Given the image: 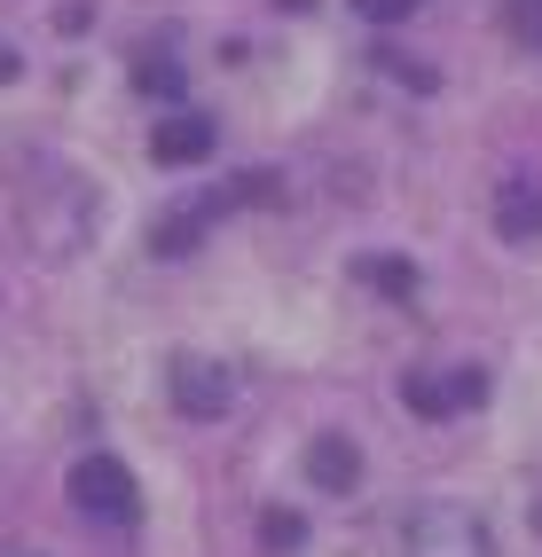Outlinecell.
<instances>
[{
    "instance_id": "6da1fadb",
    "label": "cell",
    "mask_w": 542,
    "mask_h": 557,
    "mask_svg": "<svg viewBox=\"0 0 542 557\" xmlns=\"http://www.w3.org/2000/svg\"><path fill=\"white\" fill-rule=\"evenodd\" d=\"M393 557H495V542L472 503H417L393 534Z\"/></svg>"
},
{
    "instance_id": "7a4b0ae2",
    "label": "cell",
    "mask_w": 542,
    "mask_h": 557,
    "mask_svg": "<svg viewBox=\"0 0 542 557\" xmlns=\"http://www.w3.org/2000/svg\"><path fill=\"white\" fill-rule=\"evenodd\" d=\"M63 487H71V510H79V518H102V527H126V518L141 510V487H134V471H126L119 456H79Z\"/></svg>"
},
{
    "instance_id": "3957f363",
    "label": "cell",
    "mask_w": 542,
    "mask_h": 557,
    "mask_svg": "<svg viewBox=\"0 0 542 557\" xmlns=\"http://www.w3.org/2000/svg\"><path fill=\"white\" fill-rule=\"evenodd\" d=\"M165 385H173V408H181L189 424H221V417H229V400H236L229 369L212 361V354H181Z\"/></svg>"
},
{
    "instance_id": "277c9868",
    "label": "cell",
    "mask_w": 542,
    "mask_h": 557,
    "mask_svg": "<svg viewBox=\"0 0 542 557\" xmlns=\"http://www.w3.org/2000/svg\"><path fill=\"white\" fill-rule=\"evenodd\" d=\"M495 236L503 244H542V165H512L495 181Z\"/></svg>"
},
{
    "instance_id": "5b68a950",
    "label": "cell",
    "mask_w": 542,
    "mask_h": 557,
    "mask_svg": "<svg viewBox=\"0 0 542 557\" xmlns=\"http://www.w3.org/2000/svg\"><path fill=\"white\" fill-rule=\"evenodd\" d=\"M402 400L417 408V417L441 424V417H456V408H480L488 400V377H480V369H456V377H441V369H409Z\"/></svg>"
},
{
    "instance_id": "8992f818",
    "label": "cell",
    "mask_w": 542,
    "mask_h": 557,
    "mask_svg": "<svg viewBox=\"0 0 542 557\" xmlns=\"http://www.w3.org/2000/svg\"><path fill=\"white\" fill-rule=\"evenodd\" d=\"M212 141H221V134H212V119L181 110V119H165V126L150 134V158H158V165H205V158H212Z\"/></svg>"
},
{
    "instance_id": "52a82bcc",
    "label": "cell",
    "mask_w": 542,
    "mask_h": 557,
    "mask_svg": "<svg viewBox=\"0 0 542 557\" xmlns=\"http://www.w3.org/2000/svg\"><path fill=\"white\" fill-rule=\"evenodd\" d=\"M307 479H315L322 495H354V479H361V456H354V440H338V432L307 440Z\"/></svg>"
},
{
    "instance_id": "ba28073f",
    "label": "cell",
    "mask_w": 542,
    "mask_h": 557,
    "mask_svg": "<svg viewBox=\"0 0 542 557\" xmlns=\"http://www.w3.org/2000/svg\"><path fill=\"white\" fill-rule=\"evenodd\" d=\"M134 87H141V95H158V102H181V55H173L165 32H158V48L134 63Z\"/></svg>"
},
{
    "instance_id": "9c48e42d",
    "label": "cell",
    "mask_w": 542,
    "mask_h": 557,
    "mask_svg": "<svg viewBox=\"0 0 542 557\" xmlns=\"http://www.w3.org/2000/svg\"><path fill=\"white\" fill-rule=\"evenodd\" d=\"M354 275H361V283H378V290H385V299H417V268H409V259H385V251H361V259H354Z\"/></svg>"
},
{
    "instance_id": "30bf717a",
    "label": "cell",
    "mask_w": 542,
    "mask_h": 557,
    "mask_svg": "<svg viewBox=\"0 0 542 557\" xmlns=\"http://www.w3.org/2000/svg\"><path fill=\"white\" fill-rule=\"evenodd\" d=\"M260 542H268L275 557H292V549L307 542V518H299V510H260Z\"/></svg>"
},
{
    "instance_id": "8fae6325",
    "label": "cell",
    "mask_w": 542,
    "mask_h": 557,
    "mask_svg": "<svg viewBox=\"0 0 542 557\" xmlns=\"http://www.w3.org/2000/svg\"><path fill=\"white\" fill-rule=\"evenodd\" d=\"M354 9L370 16V24H409V16L424 9V0H354Z\"/></svg>"
},
{
    "instance_id": "7c38bea8",
    "label": "cell",
    "mask_w": 542,
    "mask_h": 557,
    "mask_svg": "<svg viewBox=\"0 0 542 557\" xmlns=\"http://www.w3.org/2000/svg\"><path fill=\"white\" fill-rule=\"evenodd\" d=\"M0 79H16V48H0Z\"/></svg>"
},
{
    "instance_id": "4fadbf2b",
    "label": "cell",
    "mask_w": 542,
    "mask_h": 557,
    "mask_svg": "<svg viewBox=\"0 0 542 557\" xmlns=\"http://www.w3.org/2000/svg\"><path fill=\"white\" fill-rule=\"evenodd\" d=\"M275 9H315V0H275Z\"/></svg>"
},
{
    "instance_id": "5bb4252c",
    "label": "cell",
    "mask_w": 542,
    "mask_h": 557,
    "mask_svg": "<svg viewBox=\"0 0 542 557\" xmlns=\"http://www.w3.org/2000/svg\"><path fill=\"white\" fill-rule=\"evenodd\" d=\"M534 527H542V510H534Z\"/></svg>"
}]
</instances>
